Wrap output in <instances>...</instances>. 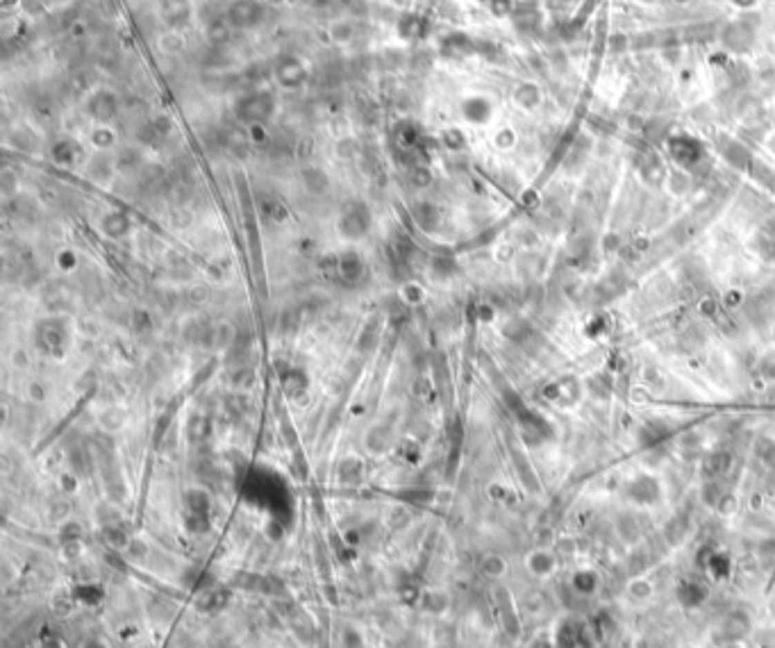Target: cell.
<instances>
[{"mask_svg":"<svg viewBox=\"0 0 775 648\" xmlns=\"http://www.w3.org/2000/svg\"><path fill=\"white\" fill-rule=\"evenodd\" d=\"M273 75H276V80L282 84V87H300L305 82V77H307V66H305V61L300 57H296V55H280L276 59V64H273Z\"/></svg>","mask_w":775,"mask_h":648,"instance_id":"2","label":"cell"},{"mask_svg":"<svg viewBox=\"0 0 775 648\" xmlns=\"http://www.w3.org/2000/svg\"><path fill=\"white\" fill-rule=\"evenodd\" d=\"M271 107H273V98H271V93H266V91H257V93H253V96H248L244 100V114L248 116V119H260V116H266L271 112Z\"/></svg>","mask_w":775,"mask_h":648,"instance_id":"6","label":"cell"},{"mask_svg":"<svg viewBox=\"0 0 775 648\" xmlns=\"http://www.w3.org/2000/svg\"><path fill=\"white\" fill-rule=\"evenodd\" d=\"M482 569H484V573H487L489 578H500V575H505V571H507V564H505V560L503 558H487L484 560V564H482Z\"/></svg>","mask_w":775,"mask_h":648,"instance_id":"9","label":"cell"},{"mask_svg":"<svg viewBox=\"0 0 775 648\" xmlns=\"http://www.w3.org/2000/svg\"><path fill=\"white\" fill-rule=\"evenodd\" d=\"M266 12H269V7L264 0H230L225 19L237 30H253L264 23Z\"/></svg>","mask_w":775,"mask_h":648,"instance_id":"1","label":"cell"},{"mask_svg":"<svg viewBox=\"0 0 775 648\" xmlns=\"http://www.w3.org/2000/svg\"><path fill=\"white\" fill-rule=\"evenodd\" d=\"M555 566H557V562H555V558H553L548 551H535V553H530V558H528V569H530V573H532V575H537V578H548V575H551V573L555 571Z\"/></svg>","mask_w":775,"mask_h":648,"instance_id":"7","label":"cell"},{"mask_svg":"<svg viewBox=\"0 0 775 648\" xmlns=\"http://www.w3.org/2000/svg\"><path fill=\"white\" fill-rule=\"evenodd\" d=\"M630 498L637 505H655L660 501V482L651 475H639L630 482Z\"/></svg>","mask_w":775,"mask_h":648,"instance_id":"4","label":"cell"},{"mask_svg":"<svg viewBox=\"0 0 775 648\" xmlns=\"http://www.w3.org/2000/svg\"><path fill=\"white\" fill-rule=\"evenodd\" d=\"M653 596H655V582L646 575L630 578L628 584H625V598L634 605H644L648 600H653Z\"/></svg>","mask_w":775,"mask_h":648,"instance_id":"5","label":"cell"},{"mask_svg":"<svg viewBox=\"0 0 775 648\" xmlns=\"http://www.w3.org/2000/svg\"><path fill=\"white\" fill-rule=\"evenodd\" d=\"M162 23L171 30H184L191 23L193 10L189 0H162L160 3Z\"/></svg>","mask_w":775,"mask_h":648,"instance_id":"3","label":"cell"},{"mask_svg":"<svg viewBox=\"0 0 775 648\" xmlns=\"http://www.w3.org/2000/svg\"><path fill=\"white\" fill-rule=\"evenodd\" d=\"M84 648H105V644H100V642H89Z\"/></svg>","mask_w":775,"mask_h":648,"instance_id":"11","label":"cell"},{"mask_svg":"<svg viewBox=\"0 0 775 648\" xmlns=\"http://www.w3.org/2000/svg\"><path fill=\"white\" fill-rule=\"evenodd\" d=\"M571 584H573V589L580 596H591V594H596V589H598V575L589 571V569H582V571H577L573 575Z\"/></svg>","mask_w":775,"mask_h":648,"instance_id":"8","label":"cell"},{"mask_svg":"<svg viewBox=\"0 0 775 648\" xmlns=\"http://www.w3.org/2000/svg\"><path fill=\"white\" fill-rule=\"evenodd\" d=\"M423 607H425L428 612H441L443 607H448V596L443 594H428L425 600H423Z\"/></svg>","mask_w":775,"mask_h":648,"instance_id":"10","label":"cell"}]
</instances>
